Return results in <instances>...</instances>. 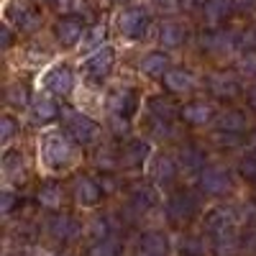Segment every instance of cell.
<instances>
[{"mask_svg": "<svg viewBox=\"0 0 256 256\" xmlns=\"http://www.w3.org/2000/svg\"><path fill=\"white\" fill-rule=\"evenodd\" d=\"M38 162L44 164V169H49V172H67L74 164L72 141L59 131L44 134L38 141Z\"/></svg>", "mask_w": 256, "mask_h": 256, "instance_id": "cell-1", "label": "cell"}, {"mask_svg": "<svg viewBox=\"0 0 256 256\" xmlns=\"http://www.w3.org/2000/svg\"><path fill=\"white\" fill-rule=\"evenodd\" d=\"M154 26V16L146 6H126L116 16V28L128 41H144Z\"/></svg>", "mask_w": 256, "mask_h": 256, "instance_id": "cell-2", "label": "cell"}, {"mask_svg": "<svg viewBox=\"0 0 256 256\" xmlns=\"http://www.w3.org/2000/svg\"><path fill=\"white\" fill-rule=\"evenodd\" d=\"M3 16L6 24H10L18 34H36L44 24V13L34 0H8Z\"/></svg>", "mask_w": 256, "mask_h": 256, "instance_id": "cell-3", "label": "cell"}, {"mask_svg": "<svg viewBox=\"0 0 256 256\" xmlns=\"http://www.w3.org/2000/svg\"><path fill=\"white\" fill-rule=\"evenodd\" d=\"M62 123L80 146H90L100 138V126L88 113H80L74 108H62Z\"/></svg>", "mask_w": 256, "mask_h": 256, "instance_id": "cell-4", "label": "cell"}, {"mask_svg": "<svg viewBox=\"0 0 256 256\" xmlns=\"http://www.w3.org/2000/svg\"><path fill=\"white\" fill-rule=\"evenodd\" d=\"M200 44H202V52L223 59V56H233L238 49H244V34L230 31V28H208Z\"/></svg>", "mask_w": 256, "mask_h": 256, "instance_id": "cell-5", "label": "cell"}, {"mask_svg": "<svg viewBox=\"0 0 256 256\" xmlns=\"http://www.w3.org/2000/svg\"><path fill=\"white\" fill-rule=\"evenodd\" d=\"M113 70H116V49L110 44H105L102 49H98L82 62V74L90 84H105Z\"/></svg>", "mask_w": 256, "mask_h": 256, "instance_id": "cell-6", "label": "cell"}, {"mask_svg": "<svg viewBox=\"0 0 256 256\" xmlns=\"http://www.w3.org/2000/svg\"><path fill=\"white\" fill-rule=\"evenodd\" d=\"M38 84L46 92H52V95L67 98V95L74 92V70L70 67L67 62H56L38 77Z\"/></svg>", "mask_w": 256, "mask_h": 256, "instance_id": "cell-7", "label": "cell"}, {"mask_svg": "<svg viewBox=\"0 0 256 256\" xmlns=\"http://www.w3.org/2000/svg\"><path fill=\"white\" fill-rule=\"evenodd\" d=\"M84 31H88V26H84V18L80 16H59L54 24V38L62 49H74V46L80 49Z\"/></svg>", "mask_w": 256, "mask_h": 256, "instance_id": "cell-8", "label": "cell"}, {"mask_svg": "<svg viewBox=\"0 0 256 256\" xmlns=\"http://www.w3.org/2000/svg\"><path fill=\"white\" fill-rule=\"evenodd\" d=\"M138 90L131 84H118L108 92V113L120 116V118H131L138 108Z\"/></svg>", "mask_w": 256, "mask_h": 256, "instance_id": "cell-9", "label": "cell"}, {"mask_svg": "<svg viewBox=\"0 0 256 256\" xmlns=\"http://www.w3.org/2000/svg\"><path fill=\"white\" fill-rule=\"evenodd\" d=\"M44 228L54 241H62V244L77 241L80 233H82V226L72 216H67V212H52V216L44 220Z\"/></svg>", "mask_w": 256, "mask_h": 256, "instance_id": "cell-10", "label": "cell"}, {"mask_svg": "<svg viewBox=\"0 0 256 256\" xmlns=\"http://www.w3.org/2000/svg\"><path fill=\"white\" fill-rule=\"evenodd\" d=\"M187 26L177 18H164L159 28H156V41L159 46H164V52H174V49H182L187 44Z\"/></svg>", "mask_w": 256, "mask_h": 256, "instance_id": "cell-11", "label": "cell"}, {"mask_svg": "<svg viewBox=\"0 0 256 256\" xmlns=\"http://www.w3.org/2000/svg\"><path fill=\"white\" fill-rule=\"evenodd\" d=\"M200 187L205 195H226V192L233 187V180H230V172L226 166H218V164H210L200 172Z\"/></svg>", "mask_w": 256, "mask_h": 256, "instance_id": "cell-12", "label": "cell"}, {"mask_svg": "<svg viewBox=\"0 0 256 256\" xmlns=\"http://www.w3.org/2000/svg\"><path fill=\"white\" fill-rule=\"evenodd\" d=\"M200 210V202L192 192H174L172 198L166 200V216L172 218L174 223H187L195 212Z\"/></svg>", "mask_w": 256, "mask_h": 256, "instance_id": "cell-13", "label": "cell"}, {"mask_svg": "<svg viewBox=\"0 0 256 256\" xmlns=\"http://www.w3.org/2000/svg\"><path fill=\"white\" fill-rule=\"evenodd\" d=\"M208 90L216 95V98H223V100H230L241 92V82L233 72H210L208 74Z\"/></svg>", "mask_w": 256, "mask_h": 256, "instance_id": "cell-14", "label": "cell"}, {"mask_svg": "<svg viewBox=\"0 0 256 256\" xmlns=\"http://www.w3.org/2000/svg\"><path fill=\"white\" fill-rule=\"evenodd\" d=\"M233 13H236V0H208L202 8V20L208 28H223Z\"/></svg>", "mask_w": 256, "mask_h": 256, "instance_id": "cell-15", "label": "cell"}, {"mask_svg": "<svg viewBox=\"0 0 256 256\" xmlns=\"http://www.w3.org/2000/svg\"><path fill=\"white\" fill-rule=\"evenodd\" d=\"M138 70H141V74H146V77H162L164 80V74L172 70V59H169V54L166 52H162V49H154V52H148V54H144L141 56V62H138Z\"/></svg>", "mask_w": 256, "mask_h": 256, "instance_id": "cell-16", "label": "cell"}, {"mask_svg": "<svg viewBox=\"0 0 256 256\" xmlns=\"http://www.w3.org/2000/svg\"><path fill=\"white\" fill-rule=\"evenodd\" d=\"M233 226H236V212H233L230 208H216V210H210L208 218H205V230L212 238L233 230Z\"/></svg>", "mask_w": 256, "mask_h": 256, "instance_id": "cell-17", "label": "cell"}, {"mask_svg": "<svg viewBox=\"0 0 256 256\" xmlns=\"http://www.w3.org/2000/svg\"><path fill=\"white\" fill-rule=\"evenodd\" d=\"M102 198V187L92 177H77L74 180V200L82 208H95Z\"/></svg>", "mask_w": 256, "mask_h": 256, "instance_id": "cell-18", "label": "cell"}, {"mask_svg": "<svg viewBox=\"0 0 256 256\" xmlns=\"http://www.w3.org/2000/svg\"><path fill=\"white\" fill-rule=\"evenodd\" d=\"M164 88L169 92L184 95V92H192V90L198 88V80H195V74H192L190 70H184V67H172V70L164 74Z\"/></svg>", "mask_w": 256, "mask_h": 256, "instance_id": "cell-19", "label": "cell"}, {"mask_svg": "<svg viewBox=\"0 0 256 256\" xmlns=\"http://www.w3.org/2000/svg\"><path fill=\"white\" fill-rule=\"evenodd\" d=\"M169 238L164 230H146L138 238V256H166Z\"/></svg>", "mask_w": 256, "mask_h": 256, "instance_id": "cell-20", "label": "cell"}, {"mask_svg": "<svg viewBox=\"0 0 256 256\" xmlns=\"http://www.w3.org/2000/svg\"><path fill=\"white\" fill-rule=\"evenodd\" d=\"M28 110H31V120L34 123H41V126H46V123H52L54 118L62 116V110L56 108V102L49 95H36L31 100V108Z\"/></svg>", "mask_w": 256, "mask_h": 256, "instance_id": "cell-21", "label": "cell"}, {"mask_svg": "<svg viewBox=\"0 0 256 256\" xmlns=\"http://www.w3.org/2000/svg\"><path fill=\"white\" fill-rule=\"evenodd\" d=\"M152 174H154V180H156L159 187H169V184H174V180H177V174H180V164H177L172 156L162 154V156H156V162H154Z\"/></svg>", "mask_w": 256, "mask_h": 256, "instance_id": "cell-22", "label": "cell"}, {"mask_svg": "<svg viewBox=\"0 0 256 256\" xmlns=\"http://www.w3.org/2000/svg\"><path fill=\"white\" fill-rule=\"evenodd\" d=\"M156 202H159V198H156V190L152 184H144V182L134 184V190H131V210L146 212V210H152Z\"/></svg>", "mask_w": 256, "mask_h": 256, "instance_id": "cell-23", "label": "cell"}, {"mask_svg": "<svg viewBox=\"0 0 256 256\" xmlns=\"http://www.w3.org/2000/svg\"><path fill=\"white\" fill-rule=\"evenodd\" d=\"M105 34H108V26H105V20H98V24L88 26V31H84V38L80 44V52L82 54H95L98 49L105 46Z\"/></svg>", "mask_w": 256, "mask_h": 256, "instance_id": "cell-24", "label": "cell"}, {"mask_svg": "<svg viewBox=\"0 0 256 256\" xmlns=\"http://www.w3.org/2000/svg\"><path fill=\"white\" fill-rule=\"evenodd\" d=\"M148 154H152V146H148L144 138H134L131 144L123 148L120 164H123V166H141V164L148 159Z\"/></svg>", "mask_w": 256, "mask_h": 256, "instance_id": "cell-25", "label": "cell"}, {"mask_svg": "<svg viewBox=\"0 0 256 256\" xmlns=\"http://www.w3.org/2000/svg\"><path fill=\"white\" fill-rule=\"evenodd\" d=\"M212 116H216V110H212V105L205 102V100H195L182 108V118L192 126H205L212 120Z\"/></svg>", "mask_w": 256, "mask_h": 256, "instance_id": "cell-26", "label": "cell"}, {"mask_svg": "<svg viewBox=\"0 0 256 256\" xmlns=\"http://www.w3.org/2000/svg\"><path fill=\"white\" fill-rule=\"evenodd\" d=\"M26 169H28V164H26L24 154L20 152H6V156H3V174H6L8 182H20L26 177Z\"/></svg>", "mask_w": 256, "mask_h": 256, "instance_id": "cell-27", "label": "cell"}, {"mask_svg": "<svg viewBox=\"0 0 256 256\" xmlns=\"http://www.w3.org/2000/svg\"><path fill=\"white\" fill-rule=\"evenodd\" d=\"M216 126H218V131H220V134L241 136V134L246 131V116H244V113H238V110H226V113H220V116H218Z\"/></svg>", "mask_w": 256, "mask_h": 256, "instance_id": "cell-28", "label": "cell"}, {"mask_svg": "<svg viewBox=\"0 0 256 256\" xmlns=\"http://www.w3.org/2000/svg\"><path fill=\"white\" fill-rule=\"evenodd\" d=\"M180 169H184V172H202L205 169V154L200 152V148L195 146H182L180 152Z\"/></svg>", "mask_w": 256, "mask_h": 256, "instance_id": "cell-29", "label": "cell"}, {"mask_svg": "<svg viewBox=\"0 0 256 256\" xmlns=\"http://www.w3.org/2000/svg\"><path fill=\"white\" fill-rule=\"evenodd\" d=\"M62 200H64V195H62V187H59L56 182L41 184V190H38V202H41V208L59 210V208H62Z\"/></svg>", "mask_w": 256, "mask_h": 256, "instance_id": "cell-30", "label": "cell"}, {"mask_svg": "<svg viewBox=\"0 0 256 256\" xmlns=\"http://www.w3.org/2000/svg\"><path fill=\"white\" fill-rule=\"evenodd\" d=\"M44 6H54L62 16H80L88 18V3L84 0H38Z\"/></svg>", "mask_w": 256, "mask_h": 256, "instance_id": "cell-31", "label": "cell"}, {"mask_svg": "<svg viewBox=\"0 0 256 256\" xmlns=\"http://www.w3.org/2000/svg\"><path fill=\"white\" fill-rule=\"evenodd\" d=\"M6 100L10 108H26V105H31V92H28V84L26 82H13L8 92H6Z\"/></svg>", "mask_w": 256, "mask_h": 256, "instance_id": "cell-32", "label": "cell"}, {"mask_svg": "<svg viewBox=\"0 0 256 256\" xmlns=\"http://www.w3.org/2000/svg\"><path fill=\"white\" fill-rule=\"evenodd\" d=\"M148 113H152L154 118H162V120H169L177 110H174V102L164 98V95H154V98H148Z\"/></svg>", "mask_w": 256, "mask_h": 256, "instance_id": "cell-33", "label": "cell"}, {"mask_svg": "<svg viewBox=\"0 0 256 256\" xmlns=\"http://www.w3.org/2000/svg\"><path fill=\"white\" fill-rule=\"evenodd\" d=\"M216 251L220 256H233V254L238 251V236L233 230L223 233V236H216Z\"/></svg>", "mask_w": 256, "mask_h": 256, "instance_id": "cell-34", "label": "cell"}, {"mask_svg": "<svg viewBox=\"0 0 256 256\" xmlns=\"http://www.w3.org/2000/svg\"><path fill=\"white\" fill-rule=\"evenodd\" d=\"M88 256H120V244L116 238H105V241H95L88 251Z\"/></svg>", "mask_w": 256, "mask_h": 256, "instance_id": "cell-35", "label": "cell"}, {"mask_svg": "<svg viewBox=\"0 0 256 256\" xmlns=\"http://www.w3.org/2000/svg\"><path fill=\"white\" fill-rule=\"evenodd\" d=\"M52 59V52H46V49H41L38 44H31L28 46V52L24 54V62L28 64V67H44V64Z\"/></svg>", "mask_w": 256, "mask_h": 256, "instance_id": "cell-36", "label": "cell"}, {"mask_svg": "<svg viewBox=\"0 0 256 256\" xmlns=\"http://www.w3.org/2000/svg\"><path fill=\"white\" fill-rule=\"evenodd\" d=\"M88 230H90V236H92L95 241L110 238V223H108V218H102V216H95V218L88 223Z\"/></svg>", "mask_w": 256, "mask_h": 256, "instance_id": "cell-37", "label": "cell"}, {"mask_svg": "<svg viewBox=\"0 0 256 256\" xmlns=\"http://www.w3.org/2000/svg\"><path fill=\"white\" fill-rule=\"evenodd\" d=\"M180 256H205V244H202V238L187 236V238L180 244Z\"/></svg>", "mask_w": 256, "mask_h": 256, "instance_id": "cell-38", "label": "cell"}, {"mask_svg": "<svg viewBox=\"0 0 256 256\" xmlns=\"http://www.w3.org/2000/svg\"><path fill=\"white\" fill-rule=\"evenodd\" d=\"M18 134V123L13 116H3V120H0V144L8 146L13 141V136Z\"/></svg>", "mask_w": 256, "mask_h": 256, "instance_id": "cell-39", "label": "cell"}, {"mask_svg": "<svg viewBox=\"0 0 256 256\" xmlns=\"http://www.w3.org/2000/svg\"><path fill=\"white\" fill-rule=\"evenodd\" d=\"M152 8L164 13V16H174V13H182V3L180 0H152Z\"/></svg>", "mask_w": 256, "mask_h": 256, "instance_id": "cell-40", "label": "cell"}, {"mask_svg": "<svg viewBox=\"0 0 256 256\" xmlns=\"http://www.w3.org/2000/svg\"><path fill=\"white\" fill-rule=\"evenodd\" d=\"M148 131H152L154 138H169L174 134L172 126H169V120H162V118H154V116H152V128H148Z\"/></svg>", "mask_w": 256, "mask_h": 256, "instance_id": "cell-41", "label": "cell"}, {"mask_svg": "<svg viewBox=\"0 0 256 256\" xmlns=\"http://www.w3.org/2000/svg\"><path fill=\"white\" fill-rule=\"evenodd\" d=\"M238 169H241V174H244L246 180H256V148H254V152H248V154L241 159Z\"/></svg>", "mask_w": 256, "mask_h": 256, "instance_id": "cell-42", "label": "cell"}, {"mask_svg": "<svg viewBox=\"0 0 256 256\" xmlns=\"http://www.w3.org/2000/svg\"><path fill=\"white\" fill-rule=\"evenodd\" d=\"M16 28L10 26V24H3V26H0V46H3V49H10L13 44H16Z\"/></svg>", "mask_w": 256, "mask_h": 256, "instance_id": "cell-43", "label": "cell"}, {"mask_svg": "<svg viewBox=\"0 0 256 256\" xmlns=\"http://www.w3.org/2000/svg\"><path fill=\"white\" fill-rule=\"evenodd\" d=\"M110 128L116 136H128L131 134V123H128V118H120V116H110Z\"/></svg>", "mask_w": 256, "mask_h": 256, "instance_id": "cell-44", "label": "cell"}, {"mask_svg": "<svg viewBox=\"0 0 256 256\" xmlns=\"http://www.w3.org/2000/svg\"><path fill=\"white\" fill-rule=\"evenodd\" d=\"M241 72L248 77H256V52H246L241 56Z\"/></svg>", "mask_w": 256, "mask_h": 256, "instance_id": "cell-45", "label": "cell"}, {"mask_svg": "<svg viewBox=\"0 0 256 256\" xmlns=\"http://www.w3.org/2000/svg\"><path fill=\"white\" fill-rule=\"evenodd\" d=\"M16 202H20V198L16 195L13 190H6V192H3V208H0V210H3V216H6V218H8L10 212H13Z\"/></svg>", "mask_w": 256, "mask_h": 256, "instance_id": "cell-46", "label": "cell"}, {"mask_svg": "<svg viewBox=\"0 0 256 256\" xmlns=\"http://www.w3.org/2000/svg\"><path fill=\"white\" fill-rule=\"evenodd\" d=\"M100 187H102V192H116L118 180H116V177H110V174H102V177H100Z\"/></svg>", "mask_w": 256, "mask_h": 256, "instance_id": "cell-47", "label": "cell"}, {"mask_svg": "<svg viewBox=\"0 0 256 256\" xmlns=\"http://www.w3.org/2000/svg\"><path fill=\"white\" fill-rule=\"evenodd\" d=\"M256 0H236V13H254Z\"/></svg>", "mask_w": 256, "mask_h": 256, "instance_id": "cell-48", "label": "cell"}, {"mask_svg": "<svg viewBox=\"0 0 256 256\" xmlns=\"http://www.w3.org/2000/svg\"><path fill=\"white\" fill-rule=\"evenodd\" d=\"M244 218H246V220H251V223L256 220V200H251V202H246V205H244Z\"/></svg>", "mask_w": 256, "mask_h": 256, "instance_id": "cell-49", "label": "cell"}, {"mask_svg": "<svg viewBox=\"0 0 256 256\" xmlns=\"http://www.w3.org/2000/svg\"><path fill=\"white\" fill-rule=\"evenodd\" d=\"M246 102H248V108L256 110V84H251V88L246 90Z\"/></svg>", "mask_w": 256, "mask_h": 256, "instance_id": "cell-50", "label": "cell"}, {"mask_svg": "<svg viewBox=\"0 0 256 256\" xmlns=\"http://www.w3.org/2000/svg\"><path fill=\"white\" fill-rule=\"evenodd\" d=\"M80 105H82V108H84V105H100V100L92 98V95H80Z\"/></svg>", "mask_w": 256, "mask_h": 256, "instance_id": "cell-51", "label": "cell"}, {"mask_svg": "<svg viewBox=\"0 0 256 256\" xmlns=\"http://www.w3.org/2000/svg\"><path fill=\"white\" fill-rule=\"evenodd\" d=\"M110 6H128V0H108Z\"/></svg>", "mask_w": 256, "mask_h": 256, "instance_id": "cell-52", "label": "cell"}, {"mask_svg": "<svg viewBox=\"0 0 256 256\" xmlns=\"http://www.w3.org/2000/svg\"><path fill=\"white\" fill-rule=\"evenodd\" d=\"M251 144H254V148H256V134H254V138H251Z\"/></svg>", "mask_w": 256, "mask_h": 256, "instance_id": "cell-53", "label": "cell"}, {"mask_svg": "<svg viewBox=\"0 0 256 256\" xmlns=\"http://www.w3.org/2000/svg\"><path fill=\"white\" fill-rule=\"evenodd\" d=\"M251 31H254V41H256V28H251Z\"/></svg>", "mask_w": 256, "mask_h": 256, "instance_id": "cell-54", "label": "cell"}]
</instances>
